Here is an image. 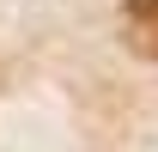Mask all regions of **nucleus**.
Masks as SVG:
<instances>
[{
	"label": "nucleus",
	"instance_id": "obj_1",
	"mask_svg": "<svg viewBox=\"0 0 158 152\" xmlns=\"http://www.w3.org/2000/svg\"><path fill=\"white\" fill-rule=\"evenodd\" d=\"M122 37L146 61H158V0H122Z\"/></svg>",
	"mask_w": 158,
	"mask_h": 152
}]
</instances>
